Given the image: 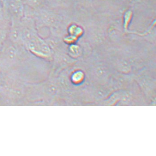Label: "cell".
Instances as JSON below:
<instances>
[{
  "mask_svg": "<svg viewBox=\"0 0 156 156\" xmlns=\"http://www.w3.org/2000/svg\"><path fill=\"white\" fill-rule=\"evenodd\" d=\"M27 44L31 51L37 55L47 57L50 54V49L46 42L36 34H34Z\"/></svg>",
  "mask_w": 156,
  "mask_h": 156,
  "instance_id": "1",
  "label": "cell"
},
{
  "mask_svg": "<svg viewBox=\"0 0 156 156\" xmlns=\"http://www.w3.org/2000/svg\"><path fill=\"white\" fill-rule=\"evenodd\" d=\"M28 5L33 8H37L42 5L44 0H25Z\"/></svg>",
  "mask_w": 156,
  "mask_h": 156,
  "instance_id": "2",
  "label": "cell"
},
{
  "mask_svg": "<svg viewBox=\"0 0 156 156\" xmlns=\"http://www.w3.org/2000/svg\"><path fill=\"white\" fill-rule=\"evenodd\" d=\"M3 9V3L2 0H0V12H2Z\"/></svg>",
  "mask_w": 156,
  "mask_h": 156,
  "instance_id": "3",
  "label": "cell"
}]
</instances>
